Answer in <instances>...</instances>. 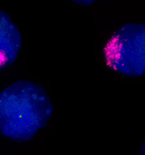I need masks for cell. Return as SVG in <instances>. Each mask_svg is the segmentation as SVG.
Returning <instances> with one entry per match:
<instances>
[{
    "label": "cell",
    "mask_w": 145,
    "mask_h": 155,
    "mask_svg": "<svg viewBox=\"0 0 145 155\" xmlns=\"http://www.w3.org/2000/svg\"><path fill=\"white\" fill-rule=\"evenodd\" d=\"M21 48V33L9 13L0 10V70L15 62Z\"/></svg>",
    "instance_id": "obj_3"
},
{
    "label": "cell",
    "mask_w": 145,
    "mask_h": 155,
    "mask_svg": "<svg viewBox=\"0 0 145 155\" xmlns=\"http://www.w3.org/2000/svg\"><path fill=\"white\" fill-rule=\"evenodd\" d=\"M106 65L127 77L145 74L144 24L128 23L115 31L103 50Z\"/></svg>",
    "instance_id": "obj_2"
},
{
    "label": "cell",
    "mask_w": 145,
    "mask_h": 155,
    "mask_svg": "<svg viewBox=\"0 0 145 155\" xmlns=\"http://www.w3.org/2000/svg\"><path fill=\"white\" fill-rule=\"evenodd\" d=\"M71 1H72L73 3L79 4V5L87 7L91 5V4H93L94 3H95L98 0H71Z\"/></svg>",
    "instance_id": "obj_4"
},
{
    "label": "cell",
    "mask_w": 145,
    "mask_h": 155,
    "mask_svg": "<svg viewBox=\"0 0 145 155\" xmlns=\"http://www.w3.org/2000/svg\"><path fill=\"white\" fill-rule=\"evenodd\" d=\"M52 114L47 93L32 81H16L0 93V133L14 142L32 140Z\"/></svg>",
    "instance_id": "obj_1"
}]
</instances>
